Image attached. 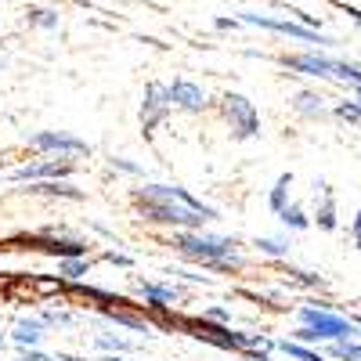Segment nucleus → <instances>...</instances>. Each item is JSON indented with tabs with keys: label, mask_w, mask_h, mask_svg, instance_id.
Segmentation results:
<instances>
[{
	"label": "nucleus",
	"mask_w": 361,
	"mask_h": 361,
	"mask_svg": "<svg viewBox=\"0 0 361 361\" xmlns=\"http://www.w3.org/2000/svg\"><path fill=\"white\" fill-rule=\"evenodd\" d=\"M134 206L145 221L152 224H170V228H202L206 221H214L217 214L199 199H192L185 188L173 185H145L134 192Z\"/></svg>",
	"instance_id": "f257e3e1"
},
{
	"label": "nucleus",
	"mask_w": 361,
	"mask_h": 361,
	"mask_svg": "<svg viewBox=\"0 0 361 361\" xmlns=\"http://www.w3.org/2000/svg\"><path fill=\"white\" fill-rule=\"evenodd\" d=\"M170 246L177 253H185L188 260H199L202 267H217V271H228V267H238L235 253V238H214V235H199V231H177L170 238Z\"/></svg>",
	"instance_id": "f03ea898"
},
{
	"label": "nucleus",
	"mask_w": 361,
	"mask_h": 361,
	"mask_svg": "<svg viewBox=\"0 0 361 361\" xmlns=\"http://www.w3.org/2000/svg\"><path fill=\"white\" fill-rule=\"evenodd\" d=\"M300 325L296 329V340H333V343H340V340H354L357 336V325L354 322H347V318H340V314H333L329 307H304L300 311Z\"/></svg>",
	"instance_id": "7ed1b4c3"
},
{
	"label": "nucleus",
	"mask_w": 361,
	"mask_h": 361,
	"mask_svg": "<svg viewBox=\"0 0 361 361\" xmlns=\"http://www.w3.org/2000/svg\"><path fill=\"white\" fill-rule=\"evenodd\" d=\"M224 116H228V127H231V137L235 141H250L260 134V116L253 109L250 98L243 94H224Z\"/></svg>",
	"instance_id": "20e7f679"
},
{
	"label": "nucleus",
	"mask_w": 361,
	"mask_h": 361,
	"mask_svg": "<svg viewBox=\"0 0 361 361\" xmlns=\"http://www.w3.org/2000/svg\"><path fill=\"white\" fill-rule=\"evenodd\" d=\"M170 109H173V105H170L166 87H163V83H148V87H145V102H141V130H145V137L156 134V127L170 116Z\"/></svg>",
	"instance_id": "39448f33"
},
{
	"label": "nucleus",
	"mask_w": 361,
	"mask_h": 361,
	"mask_svg": "<svg viewBox=\"0 0 361 361\" xmlns=\"http://www.w3.org/2000/svg\"><path fill=\"white\" fill-rule=\"evenodd\" d=\"M243 22L260 25V29H271V33H286V37H293V40H304V44H318V47H329V44H333V40L322 37L318 29H311V25H296V22H282V18H267V15H243Z\"/></svg>",
	"instance_id": "423d86ee"
},
{
	"label": "nucleus",
	"mask_w": 361,
	"mask_h": 361,
	"mask_svg": "<svg viewBox=\"0 0 361 361\" xmlns=\"http://www.w3.org/2000/svg\"><path fill=\"white\" fill-rule=\"evenodd\" d=\"M37 148V152H62V156H90V145L73 137V134H62V130H40L33 134V141H29Z\"/></svg>",
	"instance_id": "0eeeda50"
},
{
	"label": "nucleus",
	"mask_w": 361,
	"mask_h": 361,
	"mask_svg": "<svg viewBox=\"0 0 361 361\" xmlns=\"http://www.w3.org/2000/svg\"><path fill=\"white\" fill-rule=\"evenodd\" d=\"M166 94H170V105L180 109V112H202L206 109V94H202V87L188 83V80H173L166 87Z\"/></svg>",
	"instance_id": "6e6552de"
},
{
	"label": "nucleus",
	"mask_w": 361,
	"mask_h": 361,
	"mask_svg": "<svg viewBox=\"0 0 361 361\" xmlns=\"http://www.w3.org/2000/svg\"><path fill=\"white\" fill-rule=\"evenodd\" d=\"M73 170H76L73 159H47V163H33V166L15 170V180H58V177H69Z\"/></svg>",
	"instance_id": "1a4fd4ad"
},
{
	"label": "nucleus",
	"mask_w": 361,
	"mask_h": 361,
	"mask_svg": "<svg viewBox=\"0 0 361 361\" xmlns=\"http://www.w3.org/2000/svg\"><path fill=\"white\" fill-rule=\"evenodd\" d=\"M282 62H286V69L304 73V76H333V69H336V62L325 54H293V58L286 54Z\"/></svg>",
	"instance_id": "9d476101"
},
{
	"label": "nucleus",
	"mask_w": 361,
	"mask_h": 361,
	"mask_svg": "<svg viewBox=\"0 0 361 361\" xmlns=\"http://www.w3.org/2000/svg\"><path fill=\"white\" fill-rule=\"evenodd\" d=\"M318 228L322 231H333L336 228V202H333V192H329L325 185H322V206H318Z\"/></svg>",
	"instance_id": "9b49d317"
},
{
	"label": "nucleus",
	"mask_w": 361,
	"mask_h": 361,
	"mask_svg": "<svg viewBox=\"0 0 361 361\" xmlns=\"http://www.w3.org/2000/svg\"><path fill=\"white\" fill-rule=\"evenodd\" d=\"M289 188H293V173H282L279 180H275V188H271V199H267V206L275 209V214H282V209L289 206L286 199H289Z\"/></svg>",
	"instance_id": "f8f14e48"
},
{
	"label": "nucleus",
	"mask_w": 361,
	"mask_h": 361,
	"mask_svg": "<svg viewBox=\"0 0 361 361\" xmlns=\"http://www.w3.org/2000/svg\"><path fill=\"white\" fill-rule=\"evenodd\" d=\"M25 192H37V195H66V199H80L76 188H69L66 180H40V185L25 188Z\"/></svg>",
	"instance_id": "ddd939ff"
},
{
	"label": "nucleus",
	"mask_w": 361,
	"mask_h": 361,
	"mask_svg": "<svg viewBox=\"0 0 361 361\" xmlns=\"http://www.w3.org/2000/svg\"><path fill=\"white\" fill-rule=\"evenodd\" d=\"M279 350H282V354H289V357H296V361H325L322 354L307 350L304 343H296V340H282V343H279Z\"/></svg>",
	"instance_id": "4468645a"
},
{
	"label": "nucleus",
	"mask_w": 361,
	"mask_h": 361,
	"mask_svg": "<svg viewBox=\"0 0 361 361\" xmlns=\"http://www.w3.org/2000/svg\"><path fill=\"white\" fill-rule=\"evenodd\" d=\"M296 112H304V116H322V98L311 94V90H300V94H296Z\"/></svg>",
	"instance_id": "2eb2a0df"
},
{
	"label": "nucleus",
	"mask_w": 361,
	"mask_h": 361,
	"mask_svg": "<svg viewBox=\"0 0 361 361\" xmlns=\"http://www.w3.org/2000/svg\"><path fill=\"white\" fill-rule=\"evenodd\" d=\"M145 296L152 300L156 307H163V304H173L177 300V289H170V286H145Z\"/></svg>",
	"instance_id": "dca6fc26"
},
{
	"label": "nucleus",
	"mask_w": 361,
	"mask_h": 361,
	"mask_svg": "<svg viewBox=\"0 0 361 361\" xmlns=\"http://www.w3.org/2000/svg\"><path fill=\"white\" fill-rule=\"evenodd\" d=\"M282 221H286V228H293V231H304V228L311 224L307 214H304L300 206H286V209H282Z\"/></svg>",
	"instance_id": "f3484780"
},
{
	"label": "nucleus",
	"mask_w": 361,
	"mask_h": 361,
	"mask_svg": "<svg viewBox=\"0 0 361 361\" xmlns=\"http://www.w3.org/2000/svg\"><path fill=\"white\" fill-rule=\"evenodd\" d=\"M40 336H44V333H40V322H22L18 333H15L18 343H40Z\"/></svg>",
	"instance_id": "a211bd4d"
},
{
	"label": "nucleus",
	"mask_w": 361,
	"mask_h": 361,
	"mask_svg": "<svg viewBox=\"0 0 361 361\" xmlns=\"http://www.w3.org/2000/svg\"><path fill=\"white\" fill-rule=\"evenodd\" d=\"M333 354L343 357V361H361V343H354V340H340V343H333Z\"/></svg>",
	"instance_id": "6ab92c4d"
},
{
	"label": "nucleus",
	"mask_w": 361,
	"mask_h": 361,
	"mask_svg": "<svg viewBox=\"0 0 361 361\" xmlns=\"http://www.w3.org/2000/svg\"><path fill=\"white\" fill-rule=\"evenodd\" d=\"M257 250L267 253V257H286V253H289V246L279 243V238H257Z\"/></svg>",
	"instance_id": "aec40b11"
},
{
	"label": "nucleus",
	"mask_w": 361,
	"mask_h": 361,
	"mask_svg": "<svg viewBox=\"0 0 361 361\" xmlns=\"http://www.w3.org/2000/svg\"><path fill=\"white\" fill-rule=\"evenodd\" d=\"M336 116L350 119V123H361V102H340L336 105Z\"/></svg>",
	"instance_id": "412c9836"
},
{
	"label": "nucleus",
	"mask_w": 361,
	"mask_h": 361,
	"mask_svg": "<svg viewBox=\"0 0 361 361\" xmlns=\"http://www.w3.org/2000/svg\"><path fill=\"white\" fill-rule=\"evenodd\" d=\"M29 15H33V18H29L33 25H44V29H54L58 25V15L54 11H29Z\"/></svg>",
	"instance_id": "4be33fe9"
},
{
	"label": "nucleus",
	"mask_w": 361,
	"mask_h": 361,
	"mask_svg": "<svg viewBox=\"0 0 361 361\" xmlns=\"http://www.w3.org/2000/svg\"><path fill=\"white\" fill-rule=\"evenodd\" d=\"M87 271V260H62V275L66 279H80Z\"/></svg>",
	"instance_id": "5701e85b"
},
{
	"label": "nucleus",
	"mask_w": 361,
	"mask_h": 361,
	"mask_svg": "<svg viewBox=\"0 0 361 361\" xmlns=\"http://www.w3.org/2000/svg\"><path fill=\"white\" fill-rule=\"evenodd\" d=\"M350 235H354V246L361 250V209L354 214V224H350Z\"/></svg>",
	"instance_id": "b1692460"
},
{
	"label": "nucleus",
	"mask_w": 361,
	"mask_h": 361,
	"mask_svg": "<svg viewBox=\"0 0 361 361\" xmlns=\"http://www.w3.org/2000/svg\"><path fill=\"white\" fill-rule=\"evenodd\" d=\"M347 15H350V18H354V22L361 25V11H354V8H347Z\"/></svg>",
	"instance_id": "393cba45"
},
{
	"label": "nucleus",
	"mask_w": 361,
	"mask_h": 361,
	"mask_svg": "<svg viewBox=\"0 0 361 361\" xmlns=\"http://www.w3.org/2000/svg\"><path fill=\"white\" fill-rule=\"evenodd\" d=\"M357 98H361V87H357Z\"/></svg>",
	"instance_id": "a878e982"
},
{
	"label": "nucleus",
	"mask_w": 361,
	"mask_h": 361,
	"mask_svg": "<svg viewBox=\"0 0 361 361\" xmlns=\"http://www.w3.org/2000/svg\"><path fill=\"white\" fill-rule=\"evenodd\" d=\"M109 361H119V357H109Z\"/></svg>",
	"instance_id": "bb28decb"
},
{
	"label": "nucleus",
	"mask_w": 361,
	"mask_h": 361,
	"mask_svg": "<svg viewBox=\"0 0 361 361\" xmlns=\"http://www.w3.org/2000/svg\"><path fill=\"white\" fill-rule=\"evenodd\" d=\"M357 325H361V314H357Z\"/></svg>",
	"instance_id": "cd10ccee"
}]
</instances>
